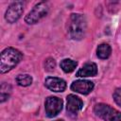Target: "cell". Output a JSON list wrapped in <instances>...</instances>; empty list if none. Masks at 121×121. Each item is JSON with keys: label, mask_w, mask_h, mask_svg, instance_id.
<instances>
[{"label": "cell", "mask_w": 121, "mask_h": 121, "mask_svg": "<svg viewBox=\"0 0 121 121\" xmlns=\"http://www.w3.org/2000/svg\"><path fill=\"white\" fill-rule=\"evenodd\" d=\"M22 58L23 54L13 47L4 49L0 56V72L4 74L10 71L21 61Z\"/></svg>", "instance_id": "obj_1"}, {"label": "cell", "mask_w": 121, "mask_h": 121, "mask_svg": "<svg viewBox=\"0 0 121 121\" xmlns=\"http://www.w3.org/2000/svg\"><path fill=\"white\" fill-rule=\"evenodd\" d=\"M87 23L83 15L78 13L71 14L69 24V34L73 40H81L86 33Z\"/></svg>", "instance_id": "obj_2"}, {"label": "cell", "mask_w": 121, "mask_h": 121, "mask_svg": "<svg viewBox=\"0 0 121 121\" xmlns=\"http://www.w3.org/2000/svg\"><path fill=\"white\" fill-rule=\"evenodd\" d=\"M94 112L104 121H121V112L107 104H96L94 108Z\"/></svg>", "instance_id": "obj_3"}, {"label": "cell", "mask_w": 121, "mask_h": 121, "mask_svg": "<svg viewBox=\"0 0 121 121\" xmlns=\"http://www.w3.org/2000/svg\"><path fill=\"white\" fill-rule=\"evenodd\" d=\"M48 12V6L44 2H40L34 6V8L28 12L26 16L25 21L28 25H33L38 23L41 19H43Z\"/></svg>", "instance_id": "obj_4"}, {"label": "cell", "mask_w": 121, "mask_h": 121, "mask_svg": "<svg viewBox=\"0 0 121 121\" xmlns=\"http://www.w3.org/2000/svg\"><path fill=\"white\" fill-rule=\"evenodd\" d=\"M24 11V3L22 1L13 2L7 9L5 13V19L8 23H15L23 14Z\"/></svg>", "instance_id": "obj_5"}, {"label": "cell", "mask_w": 121, "mask_h": 121, "mask_svg": "<svg viewBox=\"0 0 121 121\" xmlns=\"http://www.w3.org/2000/svg\"><path fill=\"white\" fill-rule=\"evenodd\" d=\"M45 113L48 117H54L59 114L62 109V100L57 96H48L44 102Z\"/></svg>", "instance_id": "obj_6"}, {"label": "cell", "mask_w": 121, "mask_h": 121, "mask_svg": "<svg viewBox=\"0 0 121 121\" xmlns=\"http://www.w3.org/2000/svg\"><path fill=\"white\" fill-rule=\"evenodd\" d=\"M93 89H94V83L90 80L80 79V80H76L71 84V90L81 95H88L93 91Z\"/></svg>", "instance_id": "obj_7"}, {"label": "cell", "mask_w": 121, "mask_h": 121, "mask_svg": "<svg viewBox=\"0 0 121 121\" xmlns=\"http://www.w3.org/2000/svg\"><path fill=\"white\" fill-rule=\"evenodd\" d=\"M44 84L46 88L56 93H61L66 88V82L62 78H56V77H48L45 79Z\"/></svg>", "instance_id": "obj_8"}, {"label": "cell", "mask_w": 121, "mask_h": 121, "mask_svg": "<svg viewBox=\"0 0 121 121\" xmlns=\"http://www.w3.org/2000/svg\"><path fill=\"white\" fill-rule=\"evenodd\" d=\"M82 106H83V102L78 96L75 95H69L67 96L66 109L70 114H77V112L81 110Z\"/></svg>", "instance_id": "obj_9"}, {"label": "cell", "mask_w": 121, "mask_h": 121, "mask_svg": "<svg viewBox=\"0 0 121 121\" xmlns=\"http://www.w3.org/2000/svg\"><path fill=\"white\" fill-rule=\"evenodd\" d=\"M97 74V66L94 62H88L85 63L76 74L77 77H95Z\"/></svg>", "instance_id": "obj_10"}, {"label": "cell", "mask_w": 121, "mask_h": 121, "mask_svg": "<svg viewBox=\"0 0 121 121\" xmlns=\"http://www.w3.org/2000/svg\"><path fill=\"white\" fill-rule=\"evenodd\" d=\"M112 53V48L108 43H101L98 45L97 49H96V55L99 59L105 60L107 58L110 57Z\"/></svg>", "instance_id": "obj_11"}, {"label": "cell", "mask_w": 121, "mask_h": 121, "mask_svg": "<svg viewBox=\"0 0 121 121\" xmlns=\"http://www.w3.org/2000/svg\"><path fill=\"white\" fill-rule=\"evenodd\" d=\"M77 61L70 60V59H64L60 61V68L65 72V73H71L72 71L75 70L77 67Z\"/></svg>", "instance_id": "obj_12"}, {"label": "cell", "mask_w": 121, "mask_h": 121, "mask_svg": "<svg viewBox=\"0 0 121 121\" xmlns=\"http://www.w3.org/2000/svg\"><path fill=\"white\" fill-rule=\"evenodd\" d=\"M16 82L18 85L26 87L29 86L32 83V77L27 75V74H23V75H18L16 77Z\"/></svg>", "instance_id": "obj_13"}, {"label": "cell", "mask_w": 121, "mask_h": 121, "mask_svg": "<svg viewBox=\"0 0 121 121\" xmlns=\"http://www.w3.org/2000/svg\"><path fill=\"white\" fill-rule=\"evenodd\" d=\"M0 90H1L0 91V101L1 102H4L7 99H9V95H10V92H11V87L8 83L3 82L1 84V89Z\"/></svg>", "instance_id": "obj_14"}, {"label": "cell", "mask_w": 121, "mask_h": 121, "mask_svg": "<svg viewBox=\"0 0 121 121\" xmlns=\"http://www.w3.org/2000/svg\"><path fill=\"white\" fill-rule=\"evenodd\" d=\"M44 65H45V69H46L47 71H52V70H54V68H55V66H56V62H55L54 59L49 58V59H47V60H45Z\"/></svg>", "instance_id": "obj_15"}, {"label": "cell", "mask_w": 121, "mask_h": 121, "mask_svg": "<svg viewBox=\"0 0 121 121\" xmlns=\"http://www.w3.org/2000/svg\"><path fill=\"white\" fill-rule=\"evenodd\" d=\"M113 99L117 105L121 107V87L117 88L113 93Z\"/></svg>", "instance_id": "obj_16"}, {"label": "cell", "mask_w": 121, "mask_h": 121, "mask_svg": "<svg viewBox=\"0 0 121 121\" xmlns=\"http://www.w3.org/2000/svg\"><path fill=\"white\" fill-rule=\"evenodd\" d=\"M54 121H63L62 119H58V120H54Z\"/></svg>", "instance_id": "obj_17"}]
</instances>
